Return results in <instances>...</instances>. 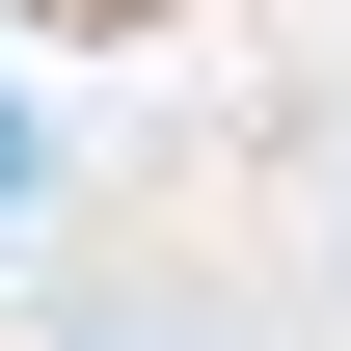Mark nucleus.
<instances>
[{"mask_svg": "<svg viewBox=\"0 0 351 351\" xmlns=\"http://www.w3.org/2000/svg\"><path fill=\"white\" fill-rule=\"evenodd\" d=\"M27 351H189V324H162V298H82V324H27Z\"/></svg>", "mask_w": 351, "mask_h": 351, "instance_id": "1", "label": "nucleus"}, {"mask_svg": "<svg viewBox=\"0 0 351 351\" xmlns=\"http://www.w3.org/2000/svg\"><path fill=\"white\" fill-rule=\"evenodd\" d=\"M324 270H351V162H324Z\"/></svg>", "mask_w": 351, "mask_h": 351, "instance_id": "2", "label": "nucleus"}]
</instances>
